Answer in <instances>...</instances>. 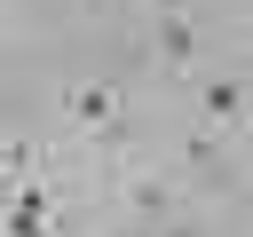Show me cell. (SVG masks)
<instances>
[{
  "label": "cell",
  "mask_w": 253,
  "mask_h": 237,
  "mask_svg": "<svg viewBox=\"0 0 253 237\" xmlns=\"http://www.w3.org/2000/svg\"><path fill=\"white\" fill-rule=\"evenodd\" d=\"M63 111H71V126H87V134H111V126H119V87L87 79V87H71V95H63Z\"/></svg>",
  "instance_id": "6da1fadb"
},
{
  "label": "cell",
  "mask_w": 253,
  "mask_h": 237,
  "mask_svg": "<svg viewBox=\"0 0 253 237\" xmlns=\"http://www.w3.org/2000/svg\"><path fill=\"white\" fill-rule=\"evenodd\" d=\"M119 237H158V229H142V221H134V229H119Z\"/></svg>",
  "instance_id": "52a82bcc"
},
{
  "label": "cell",
  "mask_w": 253,
  "mask_h": 237,
  "mask_svg": "<svg viewBox=\"0 0 253 237\" xmlns=\"http://www.w3.org/2000/svg\"><path fill=\"white\" fill-rule=\"evenodd\" d=\"M0 237H47V190H40V182H24V190H16V205H8Z\"/></svg>",
  "instance_id": "3957f363"
},
{
  "label": "cell",
  "mask_w": 253,
  "mask_h": 237,
  "mask_svg": "<svg viewBox=\"0 0 253 237\" xmlns=\"http://www.w3.org/2000/svg\"><path fill=\"white\" fill-rule=\"evenodd\" d=\"M190 55H198L190 16H182V8H158V63H190Z\"/></svg>",
  "instance_id": "277c9868"
},
{
  "label": "cell",
  "mask_w": 253,
  "mask_h": 237,
  "mask_svg": "<svg viewBox=\"0 0 253 237\" xmlns=\"http://www.w3.org/2000/svg\"><path fill=\"white\" fill-rule=\"evenodd\" d=\"M158 237H206L198 221H158Z\"/></svg>",
  "instance_id": "8992f818"
},
{
  "label": "cell",
  "mask_w": 253,
  "mask_h": 237,
  "mask_svg": "<svg viewBox=\"0 0 253 237\" xmlns=\"http://www.w3.org/2000/svg\"><path fill=\"white\" fill-rule=\"evenodd\" d=\"M198 118H206L213 134H229V126L245 118V79H213V87L198 95Z\"/></svg>",
  "instance_id": "7a4b0ae2"
},
{
  "label": "cell",
  "mask_w": 253,
  "mask_h": 237,
  "mask_svg": "<svg viewBox=\"0 0 253 237\" xmlns=\"http://www.w3.org/2000/svg\"><path fill=\"white\" fill-rule=\"evenodd\" d=\"M166 198H174L166 182H142V190H134V205H142V213H166Z\"/></svg>",
  "instance_id": "5b68a950"
}]
</instances>
